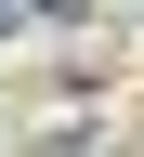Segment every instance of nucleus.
Returning <instances> with one entry per match:
<instances>
[{"label": "nucleus", "mask_w": 144, "mask_h": 157, "mask_svg": "<svg viewBox=\"0 0 144 157\" xmlns=\"http://www.w3.org/2000/svg\"><path fill=\"white\" fill-rule=\"evenodd\" d=\"M0 39H13V13H0Z\"/></svg>", "instance_id": "nucleus-1"}]
</instances>
